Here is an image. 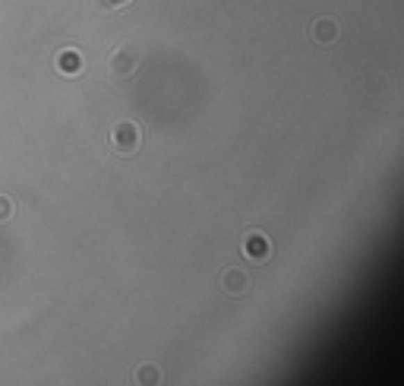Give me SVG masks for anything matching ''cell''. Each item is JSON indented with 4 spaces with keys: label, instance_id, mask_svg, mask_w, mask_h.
Here are the masks:
<instances>
[{
    "label": "cell",
    "instance_id": "cell-1",
    "mask_svg": "<svg viewBox=\"0 0 404 386\" xmlns=\"http://www.w3.org/2000/svg\"><path fill=\"white\" fill-rule=\"evenodd\" d=\"M111 146H114V152H120V155L136 152L139 149V127L133 124V121L114 124V130H111Z\"/></svg>",
    "mask_w": 404,
    "mask_h": 386
},
{
    "label": "cell",
    "instance_id": "cell-2",
    "mask_svg": "<svg viewBox=\"0 0 404 386\" xmlns=\"http://www.w3.org/2000/svg\"><path fill=\"white\" fill-rule=\"evenodd\" d=\"M108 67L114 70V76H133L139 70V51L133 45H120V48L111 51Z\"/></svg>",
    "mask_w": 404,
    "mask_h": 386
},
{
    "label": "cell",
    "instance_id": "cell-3",
    "mask_svg": "<svg viewBox=\"0 0 404 386\" xmlns=\"http://www.w3.org/2000/svg\"><path fill=\"white\" fill-rule=\"evenodd\" d=\"M243 254H247L250 260L262 263V260H268V254H272V244H268V238L262 235V231H250V235L243 238Z\"/></svg>",
    "mask_w": 404,
    "mask_h": 386
},
{
    "label": "cell",
    "instance_id": "cell-4",
    "mask_svg": "<svg viewBox=\"0 0 404 386\" xmlns=\"http://www.w3.org/2000/svg\"><path fill=\"white\" fill-rule=\"evenodd\" d=\"M54 67L60 70L63 76H79L83 73V54H79L76 48H63V51H57Z\"/></svg>",
    "mask_w": 404,
    "mask_h": 386
},
{
    "label": "cell",
    "instance_id": "cell-5",
    "mask_svg": "<svg viewBox=\"0 0 404 386\" xmlns=\"http://www.w3.org/2000/svg\"><path fill=\"white\" fill-rule=\"evenodd\" d=\"M313 38L319 45H332L338 38V22L329 20V16H322V20L313 22Z\"/></svg>",
    "mask_w": 404,
    "mask_h": 386
},
{
    "label": "cell",
    "instance_id": "cell-6",
    "mask_svg": "<svg viewBox=\"0 0 404 386\" xmlns=\"http://www.w3.org/2000/svg\"><path fill=\"white\" fill-rule=\"evenodd\" d=\"M221 285H225L231 295H240V291H247L250 279H247V272H240V269H227L225 279H221Z\"/></svg>",
    "mask_w": 404,
    "mask_h": 386
},
{
    "label": "cell",
    "instance_id": "cell-7",
    "mask_svg": "<svg viewBox=\"0 0 404 386\" xmlns=\"http://www.w3.org/2000/svg\"><path fill=\"white\" fill-rule=\"evenodd\" d=\"M10 219H13V200L0 193V225H3V222H10Z\"/></svg>",
    "mask_w": 404,
    "mask_h": 386
},
{
    "label": "cell",
    "instance_id": "cell-8",
    "mask_svg": "<svg viewBox=\"0 0 404 386\" xmlns=\"http://www.w3.org/2000/svg\"><path fill=\"white\" fill-rule=\"evenodd\" d=\"M136 380L139 383H158V367H139V373H136Z\"/></svg>",
    "mask_w": 404,
    "mask_h": 386
},
{
    "label": "cell",
    "instance_id": "cell-9",
    "mask_svg": "<svg viewBox=\"0 0 404 386\" xmlns=\"http://www.w3.org/2000/svg\"><path fill=\"white\" fill-rule=\"evenodd\" d=\"M95 3H98L102 10H117V7H127L130 0H95Z\"/></svg>",
    "mask_w": 404,
    "mask_h": 386
}]
</instances>
